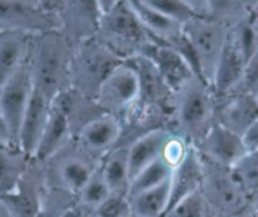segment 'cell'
Instances as JSON below:
<instances>
[{"label": "cell", "instance_id": "6da1fadb", "mask_svg": "<svg viewBox=\"0 0 258 217\" xmlns=\"http://www.w3.org/2000/svg\"><path fill=\"white\" fill-rule=\"evenodd\" d=\"M74 47L59 31L34 36L31 61L34 87L53 101L70 90V68Z\"/></svg>", "mask_w": 258, "mask_h": 217}, {"label": "cell", "instance_id": "7a4b0ae2", "mask_svg": "<svg viewBox=\"0 0 258 217\" xmlns=\"http://www.w3.org/2000/svg\"><path fill=\"white\" fill-rule=\"evenodd\" d=\"M214 107L212 87L200 77H194L172 93L170 129L195 145L215 123Z\"/></svg>", "mask_w": 258, "mask_h": 217}, {"label": "cell", "instance_id": "3957f363", "mask_svg": "<svg viewBox=\"0 0 258 217\" xmlns=\"http://www.w3.org/2000/svg\"><path fill=\"white\" fill-rule=\"evenodd\" d=\"M95 39L123 61L148 54L158 42L141 24L126 0L103 14Z\"/></svg>", "mask_w": 258, "mask_h": 217}, {"label": "cell", "instance_id": "277c9868", "mask_svg": "<svg viewBox=\"0 0 258 217\" xmlns=\"http://www.w3.org/2000/svg\"><path fill=\"white\" fill-rule=\"evenodd\" d=\"M124 61L98 39L83 42L74 48L70 68V88L95 100L108 76Z\"/></svg>", "mask_w": 258, "mask_h": 217}, {"label": "cell", "instance_id": "5b68a950", "mask_svg": "<svg viewBox=\"0 0 258 217\" xmlns=\"http://www.w3.org/2000/svg\"><path fill=\"white\" fill-rule=\"evenodd\" d=\"M100 162L73 139L42 164L46 184L78 198V194L96 171Z\"/></svg>", "mask_w": 258, "mask_h": 217}, {"label": "cell", "instance_id": "8992f818", "mask_svg": "<svg viewBox=\"0 0 258 217\" xmlns=\"http://www.w3.org/2000/svg\"><path fill=\"white\" fill-rule=\"evenodd\" d=\"M229 29L230 27L208 17H195L182 26L183 34L190 42L199 61L203 80L209 86Z\"/></svg>", "mask_w": 258, "mask_h": 217}, {"label": "cell", "instance_id": "52a82bcc", "mask_svg": "<svg viewBox=\"0 0 258 217\" xmlns=\"http://www.w3.org/2000/svg\"><path fill=\"white\" fill-rule=\"evenodd\" d=\"M141 83L137 71L124 61L108 76L98 91L96 105L105 114L114 115L123 122L140 97Z\"/></svg>", "mask_w": 258, "mask_h": 217}, {"label": "cell", "instance_id": "ba28073f", "mask_svg": "<svg viewBox=\"0 0 258 217\" xmlns=\"http://www.w3.org/2000/svg\"><path fill=\"white\" fill-rule=\"evenodd\" d=\"M59 31L58 13L43 8L37 0H0V33L37 34Z\"/></svg>", "mask_w": 258, "mask_h": 217}, {"label": "cell", "instance_id": "9c48e42d", "mask_svg": "<svg viewBox=\"0 0 258 217\" xmlns=\"http://www.w3.org/2000/svg\"><path fill=\"white\" fill-rule=\"evenodd\" d=\"M203 159L204 179L202 193L208 202L224 213H238L247 204V193L233 173L232 168Z\"/></svg>", "mask_w": 258, "mask_h": 217}, {"label": "cell", "instance_id": "30bf717a", "mask_svg": "<svg viewBox=\"0 0 258 217\" xmlns=\"http://www.w3.org/2000/svg\"><path fill=\"white\" fill-rule=\"evenodd\" d=\"M29 54L0 90V114L6 123L12 143L17 148L22 120L34 87Z\"/></svg>", "mask_w": 258, "mask_h": 217}, {"label": "cell", "instance_id": "8fae6325", "mask_svg": "<svg viewBox=\"0 0 258 217\" xmlns=\"http://www.w3.org/2000/svg\"><path fill=\"white\" fill-rule=\"evenodd\" d=\"M44 172L42 164L29 160L26 171L0 199L14 217H39L43 207Z\"/></svg>", "mask_w": 258, "mask_h": 217}, {"label": "cell", "instance_id": "7c38bea8", "mask_svg": "<svg viewBox=\"0 0 258 217\" xmlns=\"http://www.w3.org/2000/svg\"><path fill=\"white\" fill-rule=\"evenodd\" d=\"M103 14L96 0H68L58 12L59 32L75 48L95 38Z\"/></svg>", "mask_w": 258, "mask_h": 217}, {"label": "cell", "instance_id": "4fadbf2b", "mask_svg": "<svg viewBox=\"0 0 258 217\" xmlns=\"http://www.w3.org/2000/svg\"><path fill=\"white\" fill-rule=\"evenodd\" d=\"M194 147L204 159L228 168H233L248 153L243 137L218 123Z\"/></svg>", "mask_w": 258, "mask_h": 217}, {"label": "cell", "instance_id": "5bb4252c", "mask_svg": "<svg viewBox=\"0 0 258 217\" xmlns=\"http://www.w3.org/2000/svg\"><path fill=\"white\" fill-rule=\"evenodd\" d=\"M123 135V123L110 114H100L84 125L75 137L83 149L101 160L109 152L118 147Z\"/></svg>", "mask_w": 258, "mask_h": 217}, {"label": "cell", "instance_id": "9a60e30c", "mask_svg": "<svg viewBox=\"0 0 258 217\" xmlns=\"http://www.w3.org/2000/svg\"><path fill=\"white\" fill-rule=\"evenodd\" d=\"M73 139H75V135H74L68 108L64 106L62 96L58 95L52 101L48 122L44 128L36 153L31 160L38 164H43Z\"/></svg>", "mask_w": 258, "mask_h": 217}, {"label": "cell", "instance_id": "2e32d148", "mask_svg": "<svg viewBox=\"0 0 258 217\" xmlns=\"http://www.w3.org/2000/svg\"><path fill=\"white\" fill-rule=\"evenodd\" d=\"M258 100L255 96L243 93H229L215 96L214 122L243 135L257 122Z\"/></svg>", "mask_w": 258, "mask_h": 217}, {"label": "cell", "instance_id": "e0dca14e", "mask_svg": "<svg viewBox=\"0 0 258 217\" xmlns=\"http://www.w3.org/2000/svg\"><path fill=\"white\" fill-rule=\"evenodd\" d=\"M52 101L38 90L33 87L28 106L22 120L18 135V148L29 160L33 158L39 144L42 134L48 122Z\"/></svg>", "mask_w": 258, "mask_h": 217}, {"label": "cell", "instance_id": "ac0fdd59", "mask_svg": "<svg viewBox=\"0 0 258 217\" xmlns=\"http://www.w3.org/2000/svg\"><path fill=\"white\" fill-rule=\"evenodd\" d=\"M245 63L247 61L229 29L210 83L215 96H225L237 87L242 78Z\"/></svg>", "mask_w": 258, "mask_h": 217}, {"label": "cell", "instance_id": "d6986e66", "mask_svg": "<svg viewBox=\"0 0 258 217\" xmlns=\"http://www.w3.org/2000/svg\"><path fill=\"white\" fill-rule=\"evenodd\" d=\"M148 58L155 63L161 77L172 92L180 90L194 77H199L182 56L166 43L156 44Z\"/></svg>", "mask_w": 258, "mask_h": 217}, {"label": "cell", "instance_id": "ffe728a7", "mask_svg": "<svg viewBox=\"0 0 258 217\" xmlns=\"http://www.w3.org/2000/svg\"><path fill=\"white\" fill-rule=\"evenodd\" d=\"M204 179V166L202 155L192 144L182 162L173 169L171 176V196L168 208L188 194L202 189Z\"/></svg>", "mask_w": 258, "mask_h": 217}, {"label": "cell", "instance_id": "44dd1931", "mask_svg": "<svg viewBox=\"0 0 258 217\" xmlns=\"http://www.w3.org/2000/svg\"><path fill=\"white\" fill-rule=\"evenodd\" d=\"M172 130L167 128H158L140 135L128 144L129 178L132 181L142 169L161 157L163 145Z\"/></svg>", "mask_w": 258, "mask_h": 217}, {"label": "cell", "instance_id": "7402d4cb", "mask_svg": "<svg viewBox=\"0 0 258 217\" xmlns=\"http://www.w3.org/2000/svg\"><path fill=\"white\" fill-rule=\"evenodd\" d=\"M33 38L21 32L0 33V90L28 57Z\"/></svg>", "mask_w": 258, "mask_h": 217}, {"label": "cell", "instance_id": "603a6c76", "mask_svg": "<svg viewBox=\"0 0 258 217\" xmlns=\"http://www.w3.org/2000/svg\"><path fill=\"white\" fill-rule=\"evenodd\" d=\"M129 7L143 27L161 43H167L182 32V24L167 18L153 8L145 4L142 0H126Z\"/></svg>", "mask_w": 258, "mask_h": 217}, {"label": "cell", "instance_id": "cb8c5ba5", "mask_svg": "<svg viewBox=\"0 0 258 217\" xmlns=\"http://www.w3.org/2000/svg\"><path fill=\"white\" fill-rule=\"evenodd\" d=\"M101 173L111 193L128 194L129 163L128 145H118L109 152L100 162Z\"/></svg>", "mask_w": 258, "mask_h": 217}, {"label": "cell", "instance_id": "d4e9b609", "mask_svg": "<svg viewBox=\"0 0 258 217\" xmlns=\"http://www.w3.org/2000/svg\"><path fill=\"white\" fill-rule=\"evenodd\" d=\"M171 196V178L165 183L129 197L132 216L163 217L168 209Z\"/></svg>", "mask_w": 258, "mask_h": 217}, {"label": "cell", "instance_id": "484cf974", "mask_svg": "<svg viewBox=\"0 0 258 217\" xmlns=\"http://www.w3.org/2000/svg\"><path fill=\"white\" fill-rule=\"evenodd\" d=\"M28 163L29 159L18 148L0 142V196L16 186Z\"/></svg>", "mask_w": 258, "mask_h": 217}, {"label": "cell", "instance_id": "4316f807", "mask_svg": "<svg viewBox=\"0 0 258 217\" xmlns=\"http://www.w3.org/2000/svg\"><path fill=\"white\" fill-rule=\"evenodd\" d=\"M172 172L173 168L162 157L157 158L131 181L128 188V197L136 196L141 192L155 188V187L165 183L171 178Z\"/></svg>", "mask_w": 258, "mask_h": 217}, {"label": "cell", "instance_id": "83f0119b", "mask_svg": "<svg viewBox=\"0 0 258 217\" xmlns=\"http://www.w3.org/2000/svg\"><path fill=\"white\" fill-rule=\"evenodd\" d=\"M208 18L233 27L249 16L250 11L243 0H207Z\"/></svg>", "mask_w": 258, "mask_h": 217}, {"label": "cell", "instance_id": "f1b7e54d", "mask_svg": "<svg viewBox=\"0 0 258 217\" xmlns=\"http://www.w3.org/2000/svg\"><path fill=\"white\" fill-rule=\"evenodd\" d=\"M110 189L104 179L103 173H101L100 164L94 172L93 176L89 178L85 186L78 194V203L83 204L84 207H88L90 209H95L104 199H106L110 194Z\"/></svg>", "mask_w": 258, "mask_h": 217}, {"label": "cell", "instance_id": "f546056e", "mask_svg": "<svg viewBox=\"0 0 258 217\" xmlns=\"http://www.w3.org/2000/svg\"><path fill=\"white\" fill-rule=\"evenodd\" d=\"M235 178L239 181L248 194L258 192V149L248 152L232 168Z\"/></svg>", "mask_w": 258, "mask_h": 217}, {"label": "cell", "instance_id": "4dcf8cb0", "mask_svg": "<svg viewBox=\"0 0 258 217\" xmlns=\"http://www.w3.org/2000/svg\"><path fill=\"white\" fill-rule=\"evenodd\" d=\"M232 36L234 37L238 47L242 51L245 61L249 60L253 54L258 52V36L255 32L254 24L252 22V17H245L243 21L237 23L235 26L230 27Z\"/></svg>", "mask_w": 258, "mask_h": 217}, {"label": "cell", "instance_id": "1f68e13d", "mask_svg": "<svg viewBox=\"0 0 258 217\" xmlns=\"http://www.w3.org/2000/svg\"><path fill=\"white\" fill-rule=\"evenodd\" d=\"M208 208V202L200 189L173 204L163 217H207Z\"/></svg>", "mask_w": 258, "mask_h": 217}, {"label": "cell", "instance_id": "d6a6232c", "mask_svg": "<svg viewBox=\"0 0 258 217\" xmlns=\"http://www.w3.org/2000/svg\"><path fill=\"white\" fill-rule=\"evenodd\" d=\"M142 2L157 11L158 13L182 26L197 17L182 0H142Z\"/></svg>", "mask_w": 258, "mask_h": 217}, {"label": "cell", "instance_id": "836d02e7", "mask_svg": "<svg viewBox=\"0 0 258 217\" xmlns=\"http://www.w3.org/2000/svg\"><path fill=\"white\" fill-rule=\"evenodd\" d=\"M94 213L96 217H131L132 209L128 194L110 193L94 209Z\"/></svg>", "mask_w": 258, "mask_h": 217}, {"label": "cell", "instance_id": "e575fe53", "mask_svg": "<svg viewBox=\"0 0 258 217\" xmlns=\"http://www.w3.org/2000/svg\"><path fill=\"white\" fill-rule=\"evenodd\" d=\"M230 93H243V95H258V52L254 53L245 63L242 78L237 87ZM229 95V93H228Z\"/></svg>", "mask_w": 258, "mask_h": 217}, {"label": "cell", "instance_id": "d590c367", "mask_svg": "<svg viewBox=\"0 0 258 217\" xmlns=\"http://www.w3.org/2000/svg\"><path fill=\"white\" fill-rule=\"evenodd\" d=\"M59 217H96L94 213V209L88 208V207H84L83 204L78 203V201L74 204H71L70 207L64 209L62 212V214Z\"/></svg>", "mask_w": 258, "mask_h": 217}, {"label": "cell", "instance_id": "8d00e7d4", "mask_svg": "<svg viewBox=\"0 0 258 217\" xmlns=\"http://www.w3.org/2000/svg\"><path fill=\"white\" fill-rule=\"evenodd\" d=\"M243 139H244L245 147H247L248 152L258 149V119L257 122L247 130V133L243 135Z\"/></svg>", "mask_w": 258, "mask_h": 217}, {"label": "cell", "instance_id": "74e56055", "mask_svg": "<svg viewBox=\"0 0 258 217\" xmlns=\"http://www.w3.org/2000/svg\"><path fill=\"white\" fill-rule=\"evenodd\" d=\"M197 17H208L207 0H182Z\"/></svg>", "mask_w": 258, "mask_h": 217}, {"label": "cell", "instance_id": "f35d334b", "mask_svg": "<svg viewBox=\"0 0 258 217\" xmlns=\"http://www.w3.org/2000/svg\"><path fill=\"white\" fill-rule=\"evenodd\" d=\"M37 2H38L43 8L48 9V11L51 12H54V13H58L68 0H37Z\"/></svg>", "mask_w": 258, "mask_h": 217}, {"label": "cell", "instance_id": "ab89813d", "mask_svg": "<svg viewBox=\"0 0 258 217\" xmlns=\"http://www.w3.org/2000/svg\"><path fill=\"white\" fill-rule=\"evenodd\" d=\"M0 142L9 143V144L14 145L13 143H12V140H11V137H9L8 129H7V125H6V123H4L3 118H2V114H0ZM14 147H16V145H14Z\"/></svg>", "mask_w": 258, "mask_h": 217}, {"label": "cell", "instance_id": "60d3db41", "mask_svg": "<svg viewBox=\"0 0 258 217\" xmlns=\"http://www.w3.org/2000/svg\"><path fill=\"white\" fill-rule=\"evenodd\" d=\"M96 2H98V4L100 6L103 13H106V12L110 11L113 7H115L120 0H96Z\"/></svg>", "mask_w": 258, "mask_h": 217}, {"label": "cell", "instance_id": "b9f144b4", "mask_svg": "<svg viewBox=\"0 0 258 217\" xmlns=\"http://www.w3.org/2000/svg\"><path fill=\"white\" fill-rule=\"evenodd\" d=\"M0 217H14L8 207L2 202V199H0Z\"/></svg>", "mask_w": 258, "mask_h": 217}, {"label": "cell", "instance_id": "7bdbcfd3", "mask_svg": "<svg viewBox=\"0 0 258 217\" xmlns=\"http://www.w3.org/2000/svg\"><path fill=\"white\" fill-rule=\"evenodd\" d=\"M250 17H252V22L253 24H254L255 32H257V36H258V6L250 11Z\"/></svg>", "mask_w": 258, "mask_h": 217}, {"label": "cell", "instance_id": "ee69618b", "mask_svg": "<svg viewBox=\"0 0 258 217\" xmlns=\"http://www.w3.org/2000/svg\"><path fill=\"white\" fill-rule=\"evenodd\" d=\"M243 2H244L245 6L248 7L249 11H252L253 8H255L258 6V0H243Z\"/></svg>", "mask_w": 258, "mask_h": 217}, {"label": "cell", "instance_id": "f6af8a7d", "mask_svg": "<svg viewBox=\"0 0 258 217\" xmlns=\"http://www.w3.org/2000/svg\"><path fill=\"white\" fill-rule=\"evenodd\" d=\"M257 100H258V95H257Z\"/></svg>", "mask_w": 258, "mask_h": 217}, {"label": "cell", "instance_id": "bcb514c9", "mask_svg": "<svg viewBox=\"0 0 258 217\" xmlns=\"http://www.w3.org/2000/svg\"><path fill=\"white\" fill-rule=\"evenodd\" d=\"M131 217H135V216H131Z\"/></svg>", "mask_w": 258, "mask_h": 217}]
</instances>
